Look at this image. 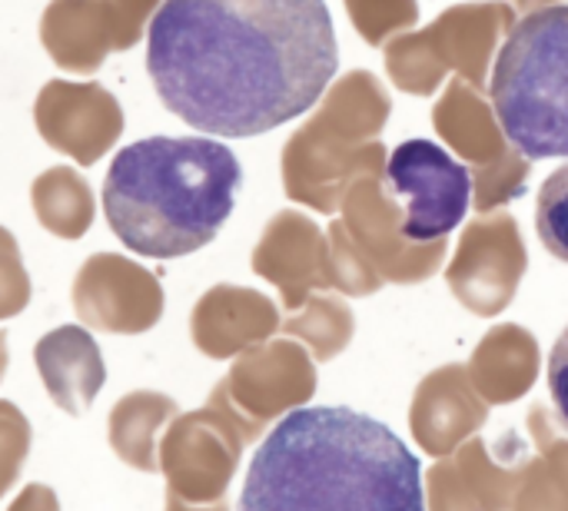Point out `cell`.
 <instances>
[{"instance_id": "8992f818", "label": "cell", "mask_w": 568, "mask_h": 511, "mask_svg": "<svg viewBox=\"0 0 568 511\" xmlns=\"http://www.w3.org/2000/svg\"><path fill=\"white\" fill-rule=\"evenodd\" d=\"M160 0H50L40 17L43 50L60 70L93 73L116 50L140 43Z\"/></svg>"}, {"instance_id": "6da1fadb", "label": "cell", "mask_w": 568, "mask_h": 511, "mask_svg": "<svg viewBox=\"0 0 568 511\" xmlns=\"http://www.w3.org/2000/svg\"><path fill=\"white\" fill-rule=\"evenodd\" d=\"M336 70L326 0H163L150 20L160 103L210 136L246 140L303 116Z\"/></svg>"}, {"instance_id": "5bb4252c", "label": "cell", "mask_w": 568, "mask_h": 511, "mask_svg": "<svg viewBox=\"0 0 568 511\" xmlns=\"http://www.w3.org/2000/svg\"><path fill=\"white\" fill-rule=\"evenodd\" d=\"M30 303V276L23 269L20 246L7 226H0V323L13 319Z\"/></svg>"}, {"instance_id": "7a4b0ae2", "label": "cell", "mask_w": 568, "mask_h": 511, "mask_svg": "<svg viewBox=\"0 0 568 511\" xmlns=\"http://www.w3.org/2000/svg\"><path fill=\"white\" fill-rule=\"evenodd\" d=\"M236 511H426L423 466L379 419L303 406L253 452Z\"/></svg>"}, {"instance_id": "8fae6325", "label": "cell", "mask_w": 568, "mask_h": 511, "mask_svg": "<svg viewBox=\"0 0 568 511\" xmlns=\"http://www.w3.org/2000/svg\"><path fill=\"white\" fill-rule=\"evenodd\" d=\"M33 213L40 226L60 239H80L93 223L90 183L70 166H50L30 186Z\"/></svg>"}, {"instance_id": "e0dca14e", "label": "cell", "mask_w": 568, "mask_h": 511, "mask_svg": "<svg viewBox=\"0 0 568 511\" xmlns=\"http://www.w3.org/2000/svg\"><path fill=\"white\" fill-rule=\"evenodd\" d=\"M7 362H10V352H7V333H0V382L7 376Z\"/></svg>"}, {"instance_id": "277c9868", "label": "cell", "mask_w": 568, "mask_h": 511, "mask_svg": "<svg viewBox=\"0 0 568 511\" xmlns=\"http://www.w3.org/2000/svg\"><path fill=\"white\" fill-rule=\"evenodd\" d=\"M493 110L526 160H568V3L526 13L499 47Z\"/></svg>"}, {"instance_id": "9c48e42d", "label": "cell", "mask_w": 568, "mask_h": 511, "mask_svg": "<svg viewBox=\"0 0 568 511\" xmlns=\"http://www.w3.org/2000/svg\"><path fill=\"white\" fill-rule=\"evenodd\" d=\"M33 362L43 389L67 416H83L106 382V366L97 339L80 326H60L33 346Z\"/></svg>"}, {"instance_id": "3957f363", "label": "cell", "mask_w": 568, "mask_h": 511, "mask_svg": "<svg viewBox=\"0 0 568 511\" xmlns=\"http://www.w3.org/2000/svg\"><path fill=\"white\" fill-rule=\"evenodd\" d=\"M243 166L210 136H146L120 150L103 180V216L136 256L180 259L216 239L236 206Z\"/></svg>"}, {"instance_id": "7c38bea8", "label": "cell", "mask_w": 568, "mask_h": 511, "mask_svg": "<svg viewBox=\"0 0 568 511\" xmlns=\"http://www.w3.org/2000/svg\"><path fill=\"white\" fill-rule=\"evenodd\" d=\"M536 233L559 263H568V163L559 166L539 190Z\"/></svg>"}, {"instance_id": "4fadbf2b", "label": "cell", "mask_w": 568, "mask_h": 511, "mask_svg": "<svg viewBox=\"0 0 568 511\" xmlns=\"http://www.w3.org/2000/svg\"><path fill=\"white\" fill-rule=\"evenodd\" d=\"M27 456H30V422L13 402L0 399V499L17 486Z\"/></svg>"}, {"instance_id": "30bf717a", "label": "cell", "mask_w": 568, "mask_h": 511, "mask_svg": "<svg viewBox=\"0 0 568 511\" xmlns=\"http://www.w3.org/2000/svg\"><path fill=\"white\" fill-rule=\"evenodd\" d=\"M176 416L173 399L156 396V392H130L123 396L113 412H110V446L120 462L140 472H156L160 469V432L163 426Z\"/></svg>"}, {"instance_id": "52a82bcc", "label": "cell", "mask_w": 568, "mask_h": 511, "mask_svg": "<svg viewBox=\"0 0 568 511\" xmlns=\"http://www.w3.org/2000/svg\"><path fill=\"white\" fill-rule=\"evenodd\" d=\"M70 299L83 326L110 336H140L163 316L156 276L116 253H93L77 269Z\"/></svg>"}, {"instance_id": "5b68a950", "label": "cell", "mask_w": 568, "mask_h": 511, "mask_svg": "<svg viewBox=\"0 0 568 511\" xmlns=\"http://www.w3.org/2000/svg\"><path fill=\"white\" fill-rule=\"evenodd\" d=\"M386 190L399 206L409 243H433L463 226L473 203V173L433 140H406L389 153Z\"/></svg>"}, {"instance_id": "2e32d148", "label": "cell", "mask_w": 568, "mask_h": 511, "mask_svg": "<svg viewBox=\"0 0 568 511\" xmlns=\"http://www.w3.org/2000/svg\"><path fill=\"white\" fill-rule=\"evenodd\" d=\"M7 511H60V502H57V492L47 489V486H27Z\"/></svg>"}, {"instance_id": "9a60e30c", "label": "cell", "mask_w": 568, "mask_h": 511, "mask_svg": "<svg viewBox=\"0 0 568 511\" xmlns=\"http://www.w3.org/2000/svg\"><path fill=\"white\" fill-rule=\"evenodd\" d=\"M549 396L559 422L568 429V326L549 352Z\"/></svg>"}, {"instance_id": "ba28073f", "label": "cell", "mask_w": 568, "mask_h": 511, "mask_svg": "<svg viewBox=\"0 0 568 511\" xmlns=\"http://www.w3.org/2000/svg\"><path fill=\"white\" fill-rule=\"evenodd\" d=\"M33 120L43 143L73 156L77 166H93L123 133V110L100 83H43Z\"/></svg>"}]
</instances>
